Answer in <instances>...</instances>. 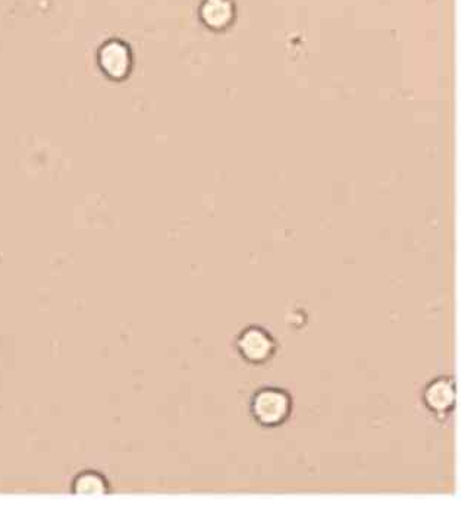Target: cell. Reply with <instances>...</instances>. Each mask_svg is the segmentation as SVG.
<instances>
[{
  "mask_svg": "<svg viewBox=\"0 0 474 512\" xmlns=\"http://www.w3.org/2000/svg\"><path fill=\"white\" fill-rule=\"evenodd\" d=\"M235 3L232 0H203L199 15L202 23L212 31H225L235 21Z\"/></svg>",
  "mask_w": 474,
  "mask_h": 512,
  "instance_id": "obj_4",
  "label": "cell"
},
{
  "mask_svg": "<svg viewBox=\"0 0 474 512\" xmlns=\"http://www.w3.org/2000/svg\"><path fill=\"white\" fill-rule=\"evenodd\" d=\"M425 404L436 414L450 413L455 404V383L451 378L430 382L425 391Z\"/></svg>",
  "mask_w": 474,
  "mask_h": 512,
  "instance_id": "obj_5",
  "label": "cell"
},
{
  "mask_svg": "<svg viewBox=\"0 0 474 512\" xmlns=\"http://www.w3.org/2000/svg\"><path fill=\"white\" fill-rule=\"evenodd\" d=\"M74 492L78 495H102L108 492V485L100 474L87 471L75 479Z\"/></svg>",
  "mask_w": 474,
  "mask_h": 512,
  "instance_id": "obj_6",
  "label": "cell"
},
{
  "mask_svg": "<svg viewBox=\"0 0 474 512\" xmlns=\"http://www.w3.org/2000/svg\"><path fill=\"white\" fill-rule=\"evenodd\" d=\"M235 345L241 358L253 366L268 363L275 357L278 350L275 338L260 326H250L241 331Z\"/></svg>",
  "mask_w": 474,
  "mask_h": 512,
  "instance_id": "obj_2",
  "label": "cell"
},
{
  "mask_svg": "<svg viewBox=\"0 0 474 512\" xmlns=\"http://www.w3.org/2000/svg\"><path fill=\"white\" fill-rule=\"evenodd\" d=\"M293 398L281 388L259 389L251 398L250 413L254 422L263 427L282 426L290 419Z\"/></svg>",
  "mask_w": 474,
  "mask_h": 512,
  "instance_id": "obj_1",
  "label": "cell"
},
{
  "mask_svg": "<svg viewBox=\"0 0 474 512\" xmlns=\"http://www.w3.org/2000/svg\"><path fill=\"white\" fill-rule=\"evenodd\" d=\"M99 67L111 80L121 81L133 68V53L121 40H109L99 50Z\"/></svg>",
  "mask_w": 474,
  "mask_h": 512,
  "instance_id": "obj_3",
  "label": "cell"
}]
</instances>
